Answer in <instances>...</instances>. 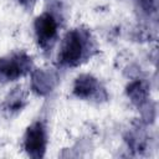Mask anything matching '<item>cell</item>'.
<instances>
[{
  "instance_id": "277c9868",
  "label": "cell",
  "mask_w": 159,
  "mask_h": 159,
  "mask_svg": "<svg viewBox=\"0 0 159 159\" xmlns=\"http://www.w3.org/2000/svg\"><path fill=\"white\" fill-rule=\"evenodd\" d=\"M47 144L46 128L43 122H34L25 133L24 137V148L31 158H42L45 155Z\"/></svg>"
},
{
  "instance_id": "6da1fadb",
  "label": "cell",
  "mask_w": 159,
  "mask_h": 159,
  "mask_svg": "<svg viewBox=\"0 0 159 159\" xmlns=\"http://www.w3.org/2000/svg\"><path fill=\"white\" fill-rule=\"evenodd\" d=\"M94 50V41L88 30H70L61 42L57 63L61 67H76L91 57Z\"/></svg>"
},
{
  "instance_id": "30bf717a",
  "label": "cell",
  "mask_w": 159,
  "mask_h": 159,
  "mask_svg": "<svg viewBox=\"0 0 159 159\" xmlns=\"http://www.w3.org/2000/svg\"><path fill=\"white\" fill-rule=\"evenodd\" d=\"M19 2H20L22 6H25L26 9H31V7L34 6V4L36 2V0H19Z\"/></svg>"
},
{
  "instance_id": "52a82bcc",
  "label": "cell",
  "mask_w": 159,
  "mask_h": 159,
  "mask_svg": "<svg viewBox=\"0 0 159 159\" xmlns=\"http://www.w3.org/2000/svg\"><path fill=\"white\" fill-rule=\"evenodd\" d=\"M127 94L135 106L143 107L147 103L148 97H149V88H148L147 82H144L143 80L133 81L127 87Z\"/></svg>"
},
{
  "instance_id": "7a4b0ae2",
  "label": "cell",
  "mask_w": 159,
  "mask_h": 159,
  "mask_svg": "<svg viewBox=\"0 0 159 159\" xmlns=\"http://www.w3.org/2000/svg\"><path fill=\"white\" fill-rule=\"evenodd\" d=\"M58 19L52 11H45L35 19L34 30L39 46L43 52H50L58 37Z\"/></svg>"
},
{
  "instance_id": "9c48e42d",
  "label": "cell",
  "mask_w": 159,
  "mask_h": 159,
  "mask_svg": "<svg viewBox=\"0 0 159 159\" xmlns=\"http://www.w3.org/2000/svg\"><path fill=\"white\" fill-rule=\"evenodd\" d=\"M139 6L144 14L148 16L157 15V9H158V0H138Z\"/></svg>"
},
{
  "instance_id": "5b68a950",
  "label": "cell",
  "mask_w": 159,
  "mask_h": 159,
  "mask_svg": "<svg viewBox=\"0 0 159 159\" xmlns=\"http://www.w3.org/2000/svg\"><path fill=\"white\" fill-rule=\"evenodd\" d=\"M73 94L82 99H107V93L99 81L91 75H80L73 83Z\"/></svg>"
},
{
  "instance_id": "3957f363",
  "label": "cell",
  "mask_w": 159,
  "mask_h": 159,
  "mask_svg": "<svg viewBox=\"0 0 159 159\" xmlns=\"http://www.w3.org/2000/svg\"><path fill=\"white\" fill-rule=\"evenodd\" d=\"M32 68V60L25 52H12L0 58V82L6 83L27 75Z\"/></svg>"
},
{
  "instance_id": "ba28073f",
  "label": "cell",
  "mask_w": 159,
  "mask_h": 159,
  "mask_svg": "<svg viewBox=\"0 0 159 159\" xmlns=\"http://www.w3.org/2000/svg\"><path fill=\"white\" fill-rule=\"evenodd\" d=\"M25 93L22 92V88L21 87H17L15 88L5 99L4 104H2V111L12 114V113H16L19 111H21V108L24 107L25 104Z\"/></svg>"
},
{
  "instance_id": "8992f818",
  "label": "cell",
  "mask_w": 159,
  "mask_h": 159,
  "mask_svg": "<svg viewBox=\"0 0 159 159\" xmlns=\"http://www.w3.org/2000/svg\"><path fill=\"white\" fill-rule=\"evenodd\" d=\"M56 83V77L51 72H46L42 70H37L32 75L31 87L37 94H46L48 93Z\"/></svg>"
}]
</instances>
